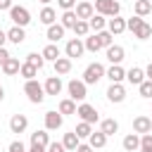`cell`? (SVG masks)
<instances>
[{"label":"cell","instance_id":"cell-1","mask_svg":"<svg viewBox=\"0 0 152 152\" xmlns=\"http://www.w3.org/2000/svg\"><path fill=\"white\" fill-rule=\"evenodd\" d=\"M24 93H26V97H28L33 104H40V102L45 100V90H43V86H40L36 78L24 83Z\"/></svg>","mask_w":152,"mask_h":152},{"label":"cell","instance_id":"cell-2","mask_svg":"<svg viewBox=\"0 0 152 152\" xmlns=\"http://www.w3.org/2000/svg\"><path fill=\"white\" fill-rule=\"evenodd\" d=\"M95 12L97 14H102V17H119V12H121V5L116 2V0H95Z\"/></svg>","mask_w":152,"mask_h":152},{"label":"cell","instance_id":"cell-3","mask_svg":"<svg viewBox=\"0 0 152 152\" xmlns=\"http://www.w3.org/2000/svg\"><path fill=\"white\" fill-rule=\"evenodd\" d=\"M102 76H104V66H102L100 62H93V64H88L86 71H83V83H86V86H93V83H97Z\"/></svg>","mask_w":152,"mask_h":152},{"label":"cell","instance_id":"cell-4","mask_svg":"<svg viewBox=\"0 0 152 152\" xmlns=\"http://www.w3.org/2000/svg\"><path fill=\"white\" fill-rule=\"evenodd\" d=\"M10 19L14 21V26H21V28L31 24L28 10H26V7H19V5H12V7H10Z\"/></svg>","mask_w":152,"mask_h":152},{"label":"cell","instance_id":"cell-5","mask_svg":"<svg viewBox=\"0 0 152 152\" xmlns=\"http://www.w3.org/2000/svg\"><path fill=\"white\" fill-rule=\"evenodd\" d=\"M76 114L81 116V121H86V124H95L97 119H100V114H97V109L93 107V104H88V102H83V104H78L76 107Z\"/></svg>","mask_w":152,"mask_h":152},{"label":"cell","instance_id":"cell-6","mask_svg":"<svg viewBox=\"0 0 152 152\" xmlns=\"http://www.w3.org/2000/svg\"><path fill=\"white\" fill-rule=\"evenodd\" d=\"M66 88H69V100H74V102H76V100L81 102V100L88 97V90H86V83H83V81H76V78H74V81H69Z\"/></svg>","mask_w":152,"mask_h":152},{"label":"cell","instance_id":"cell-7","mask_svg":"<svg viewBox=\"0 0 152 152\" xmlns=\"http://www.w3.org/2000/svg\"><path fill=\"white\" fill-rule=\"evenodd\" d=\"M64 52H66V57H69V59H78V57L86 52V48H83V40H81V38H71V40L66 43Z\"/></svg>","mask_w":152,"mask_h":152},{"label":"cell","instance_id":"cell-8","mask_svg":"<svg viewBox=\"0 0 152 152\" xmlns=\"http://www.w3.org/2000/svg\"><path fill=\"white\" fill-rule=\"evenodd\" d=\"M107 100H109V102H124V100H126V88H124L121 83H112V86L107 88Z\"/></svg>","mask_w":152,"mask_h":152},{"label":"cell","instance_id":"cell-9","mask_svg":"<svg viewBox=\"0 0 152 152\" xmlns=\"http://www.w3.org/2000/svg\"><path fill=\"white\" fill-rule=\"evenodd\" d=\"M64 124V116L59 112H45V131H57L62 128Z\"/></svg>","mask_w":152,"mask_h":152},{"label":"cell","instance_id":"cell-10","mask_svg":"<svg viewBox=\"0 0 152 152\" xmlns=\"http://www.w3.org/2000/svg\"><path fill=\"white\" fill-rule=\"evenodd\" d=\"M26 128H28L26 114H14V116L10 119V131H12V133H24Z\"/></svg>","mask_w":152,"mask_h":152},{"label":"cell","instance_id":"cell-11","mask_svg":"<svg viewBox=\"0 0 152 152\" xmlns=\"http://www.w3.org/2000/svg\"><path fill=\"white\" fill-rule=\"evenodd\" d=\"M74 12H76V17H78L81 21H88V19H90V17L95 14V7H93L90 2H76Z\"/></svg>","mask_w":152,"mask_h":152},{"label":"cell","instance_id":"cell-12","mask_svg":"<svg viewBox=\"0 0 152 152\" xmlns=\"http://www.w3.org/2000/svg\"><path fill=\"white\" fill-rule=\"evenodd\" d=\"M43 90H45V95H59L62 93V78L59 76H48Z\"/></svg>","mask_w":152,"mask_h":152},{"label":"cell","instance_id":"cell-13","mask_svg":"<svg viewBox=\"0 0 152 152\" xmlns=\"http://www.w3.org/2000/svg\"><path fill=\"white\" fill-rule=\"evenodd\" d=\"M133 131L140 133V135L150 133V131H152V119H150V116H135V119H133Z\"/></svg>","mask_w":152,"mask_h":152},{"label":"cell","instance_id":"cell-14","mask_svg":"<svg viewBox=\"0 0 152 152\" xmlns=\"http://www.w3.org/2000/svg\"><path fill=\"white\" fill-rule=\"evenodd\" d=\"M124 57H126V50H124L121 45H109V48H107V59H109L112 64H121Z\"/></svg>","mask_w":152,"mask_h":152},{"label":"cell","instance_id":"cell-15","mask_svg":"<svg viewBox=\"0 0 152 152\" xmlns=\"http://www.w3.org/2000/svg\"><path fill=\"white\" fill-rule=\"evenodd\" d=\"M104 76H107L112 83H121V81L126 78V71H124V66H121V64H112V66L104 71Z\"/></svg>","mask_w":152,"mask_h":152},{"label":"cell","instance_id":"cell-16","mask_svg":"<svg viewBox=\"0 0 152 152\" xmlns=\"http://www.w3.org/2000/svg\"><path fill=\"white\" fill-rule=\"evenodd\" d=\"M107 31H109L112 36L124 33V31H126V19H121V17H112V19L107 21Z\"/></svg>","mask_w":152,"mask_h":152},{"label":"cell","instance_id":"cell-17","mask_svg":"<svg viewBox=\"0 0 152 152\" xmlns=\"http://www.w3.org/2000/svg\"><path fill=\"white\" fill-rule=\"evenodd\" d=\"M126 78H128V83L140 86V83L145 81V69H140V66H131V69L126 71Z\"/></svg>","mask_w":152,"mask_h":152},{"label":"cell","instance_id":"cell-18","mask_svg":"<svg viewBox=\"0 0 152 152\" xmlns=\"http://www.w3.org/2000/svg\"><path fill=\"white\" fill-rule=\"evenodd\" d=\"M62 145H64V150H66V152H76V147L81 145V138H78L74 131H71V133H64Z\"/></svg>","mask_w":152,"mask_h":152},{"label":"cell","instance_id":"cell-19","mask_svg":"<svg viewBox=\"0 0 152 152\" xmlns=\"http://www.w3.org/2000/svg\"><path fill=\"white\" fill-rule=\"evenodd\" d=\"M7 40H10V43H14V45H21V43L26 40L24 28H21V26H12V28L7 31Z\"/></svg>","mask_w":152,"mask_h":152},{"label":"cell","instance_id":"cell-20","mask_svg":"<svg viewBox=\"0 0 152 152\" xmlns=\"http://www.w3.org/2000/svg\"><path fill=\"white\" fill-rule=\"evenodd\" d=\"M31 145H36V147H45V150H48V145H50V135H48V131H36V133H31Z\"/></svg>","mask_w":152,"mask_h":152},{"label":"cell","instance_id":"cell-21","mask_svg":"<svg viewBox=\"0 0 152 152\" xmlns=\"http://www.w3.org/2000/svg\"><path fill=\"white\" fill-rule=\"evenodd\" d=\"M88 145H90L93 150H100V147H104V145H107V135H104V133H100V131H93V133L88 135Z\"/></svg>","mask_w":152,"mask_h":152},{"label":"cell","instance_id":"cell-22","mask_svg":"<svg viewBox=\"0 0 152 152\" xmlns=\"http://www.w3.org/2000/svg\"><path fill=\"white\" fill-rule=\"evenodd\" d=\"M121 145H124L126 152H135V150H140V135H138V133H128Z\"/></svg>","mask_w":152,"mask_h":152},{"label":"cell","instance_id":"cell-23","mask_svg":"<svg viewBox=\"0 0 152 152\" xmlns=\"http://www.w3.org/2000/svg\"><path fill=\"white\" fill-rule=\"evenodd\" d=\"M64 31H66V28H64L62 24H52V26H48V33H45V36H48L50 43H57L59 38H64Z\"/></svg>","mask_w":152,"mask_h":152},{"label":"cell","instance_id":"cell-24","mask_svg":"<svg viewBox=\"0 0 152 152\" xmlns=\"http://www.w3.org/2000/svg\"><path fill=\"white\" fill-rule=\"evenodd\" d=\"M71 71V59L69 57H57L55 59V76H62V74H69Z\"/></svg>","mask_w":152,"mask_h":152},{"label":"cell","instance_id":"cell-25","mask_svg":"<svg viewBox=\"0 0 152 152\" xmlns=\"http://www.w3.org/2000/svg\"><path fill=\"white\" fill-rule=\"evenodd\" d=\"M119 131V121L116 119H102V124H100V133H104L107 138L109 135H114Z\"/></svg>","mask_w":152,"mask_h":152},{"label":"cell","instance_id":"cell-26","mask_svg":"<svg viewBox=\"0 0 152 152\" xmlns=\"http://www.w3.org/2000/svg\"><path fill=\"white\" fill-rule=\"evenodd\" d=\"M38 19H40V21H43L45 26H52V24H55V19H57V12H55L52 7H48V5H45V7L40 10V14H38Z\"/></svg>","mask_w":152,"mask_h":152},{"label":"cell","instance_id":"cell-27","mask_svg":"<svg viewBox=\"0 0 152 152\" xmlns=\"http://www.w3.org/2000/svg\"><path fill=\"white\" fill-rule=\"evenodd\" d=\"M88 26H90V31L100 33V31H104V26H107V19H104L102 14H93V17L88 19Z\"/></svg>","mask_w":152,"mask_h":152},{"label":"cell","instance_id":"cell-28","mask_svg":"<svg viewBox=\"0 0 152 152\" xmlns=\"http://www.w3.org/2000/svg\"><path fill=\"white\" fill-rule=\"evenodd\" d=\"M43 59H50V62H55L57 57H59V48H57V43H48L45 48H43Z\"/></svg>","mask_w":152,"mask_h":152},{"label":"cell","instance_id":"cell-29","mask_svg":"<svg viewBox=\"0 0 152 152\" xmlns=\"http://www.w3.org/2000/svg\"><path fill=\"white\" fill-rule=\"evenodd\" d=\"M19 59L17 57H10L5 64H2V71H5V76H14V74H19Z\"/></svg>","mask_w":152,"mask_h":152},{"label":"cell","instance_id":"cell-30","mask_svg":"<svg viewBox=\"0 0 152 152\" xmlns=\"http://www.w3.org/2000/svg\"><path fill=\"white\" fill-rule=\"evenodd\" d=\"M133 10H135V14H138V17H145V14H150V12H152V2H150V0H135Z\"/></svg>","mask_w":152,"mask_h":152},{"label":"cell","instance_id":"cell-31","mask_svg":"<svg viewBox=\"0 0 152 152\" xmlns=\"http://www.w3.org/2000/svg\"><path fill=\"white\" fill-rule=\"evenodd\" d=\"M133 36H135V38H140V40H147V38L152 36V26H150L147 21H142V24L133 31Z\"/></svg>","mask_w":152,"mask_h":152},{"label":"cell","instance_id":"cell-32","mask_svg":"<svg viewBox=\"0 0 152 152\" xmlns=\"http://www.w3.org/2000/svg\"><path fill=\"white\" fill-rule=\"evenodd\" d=\"M19 74L26 78V81H33L36 78V74H38V69L33 66V64H28V62H24L21 66H19Z\"/></svg>","mask_w":152,"mask_h":152},{"label":"cell","instance_id":"cell-33","mask_svg":"<svg viewBox=\"0 0 152 152\" xmlns=\"http://www.w3.org/2000/svg\"><path fill=\"white\" fill-rule=\"evenodd\" d=\"M76 21H78V17H76V12H74V10H69V12H64V14H62V26H64V28H74V26H76Z\"/></svg>","mask_w":152,"mask_h":152},{"label":"cell","instance_id":"cell-34","mask_svg":"<svg viewBox=\"0 0 152 152\" xmlns=\"http://www.w3.org/2000/svg\"><path fill=\"white\" fill-rule=\"evenodd\" d=\"M83 48H86V50H90V52H97V50H102V45H100V38H97V33L88 36V38H86V43H83Z\"/></svg>","mask_w":152,"mask_h":152},{"label":"cell","instance_id":"cell-35","mask_svg":"<svg viewBox=\"0 0 152 152\" xmlns=\"http://www.w3.org/2000/svg\"><path fill=\"white\" fill-rule=\"evenodd\" d=\"M26 62H28V64H33L36 69H43V64H45V59H43V55H40V52H28V55H26Z\"/></svg>","mask_w":152,"mask_h":152},{"label":"cell","instance_id":"cell-36","mask_svg":"<svg viewBox=\"0 0 152 152\" xmlns=\"http://www.w3.org/2000/svg\"><path fill=\"white\" fill-rule=\"evenodd\" d=\"M59 114H76V102L74 100H62L59 102Z\"/></svg>","mask_w":152,"mask_h":152},{"label":"cell","instance_id":"cell-37","mask_svg":"<svg viewBox=\"0 0 152 152\" xmlns=\"http://www.w3.org/2000/svg\"><path fill=\"white\" fill-rule=\"evenodd\" d=\"M74 133H76L78 138H88V135L93 133V126H90V124H86V121H81V124L74 128Z\"/></svg>","mask_w":152,"mask_h":152},{"label":"cell","instance_id":"cell-38","mask_svg":"<svg viewBox=\"0 0 152 152\" xmlns=\"http://www.w3.org/2000/svg\"><path fill=\"white\" fill-rule=\"evenodd\" d=\"M88 31H90V26H88V21H76V26H74V33L78 36V38H86L88 36Z\"/></svg>","mask_w":152,"mask_h":152},{"label":"cell","instance_id":"cell-39","mask_svg":"<svg viewBox=\"0 0 152 152\" xmlns=\"http://www.w3.org/2000/svg\"><path fill=\"white\" fill-rule=\"evenodd\" d=\"M140 152H152V133L140 135Z\"/></svg>","mask_w":152,"mask_h":152},{"label":"cell","instance_id":"cell-40","mask_svg":"<svg viewBox=\"0 0 152 152\" xmlns=\"http://www.w3.org/2000/svg\"><path fill=\"white\" fill-rule=\"evenodd\" d=\"M138 90H140V95H142V97H152V81H150V78H145V81L138 86Z\"/></svg>","mask_w":152,"mask_h":152},{"label":"cell","instance_id":"cell-41","mask_svg":"<svg viewBox=\"0 0 152 152\" xmlns=\"http://www.w3.org/2000/svg\"><path fill=\"white\" fill-rule=\"evenodd\" d=\"M140 24H142V17H138V14L131 17V19H126V28H128V31H135Z\"/></svg>","mask_w":152,"mask_h":152},{"label":"cell","instance_id":"cell-42","mask_svg":"<svg viewBox=\"0 0 152 152\" xmlns=\"http://www.w3.org/2000/svg\"><path fill=\"white\" fill-rule=\"evenodd\" d=\"M97 38H100V45H102V48H109V45H112V33H109V31H100Z\"/></svg>","mask_w":152,"mask_h":152},{"label":"cell","instance_id":"cell-43","mask_svg":"<svg viewBox=\"0 0 152 152\" xmlns=\"http://www.w3.org/2000/svg\"><path fill=\"white\" fill-rule=\"evenodd\" d=\"M57 5H59L64 12H69V10H74V7H76V0H57Z\"/></svg>","mask_w":152,"mask_h":152},{"label":"cell","instance_id":"cell-44","mask_svg":"<svg viewBox=\"0 0 152 152\" xmlns=\"http://www.w3.org/2000/svg\"><path fill=\"white\" fill-rule=\"evenodd\" d=\"M10 152H26V147H24V142L21 140H14V142H10V147H7Z\"/></svg>","mask_w":152,"mask_h":152},{"label":"cell","instance_id":"cell-45","mask_svg":"<svg viewBox=\"0 0 152 152\" xmlns=\"http://www.w3.org/2000/svg\"><path fill=\"white\" fill-rule=\"evenodd\" d=\"M45 152H66V150H64V145H62V142H50Z\"/></svg>","mask_w":152,"mask_h":152},{"label":"cell","instance_id":"cell-46","mask_svg":"<svg viewBox=\"0 0 152 152\" xmlns=\"http://www.w3.org/2000/svg\"><path fill=\"white\" fill-rule=\"evenodd\" d=\"M10 57H12V55H10V52H7L5 48H0V66H2V64H5V62H7Z\"/></svg>","mask_w":152,"mask_h":152},{"label":"cell","instance_id":"cell-47","mask_svg":"<svg viewBox=\"0 0 152 152\" xmlns=\"http://www.w3.org/2000/svg\"><path fill=\"white\" fill-rule=\"evenodd\" d=\"M12 7V0H0V10H10Z\"/></svg>","mask_w":152,"mask_h":152},{"label":"cell","instance_id":"cell-48","mask_svg":"<svg viewBox=\"0 0 152 152\" xmlns=\"http://www.w3.org/2000/svg\"><path fill=\"white\" fill-rule=\"evenodd\" d=\"M76 152H93V147H90V145H78Z\"/></svg>","mask_w":152,"mask_h":152},{"label":"cell","instance_id":"cell-49","mask_svg":"<svg viewBox=\"0 0 152 152\" xmlns=\"http://www.w3.org/2000/svg\"><path fill=\"white\" fill-rule=\"evenodd\" d=\"M5 43H7V33L0 28V48H5Z\"/></svg>","mask_w":152,"mask_h":152},{"label":"cell","instance_id":"cell-50","mask_svg":"<svg viewBox=\"0 0 152 152\" xmlns=\"http://www.w3.org/2000/svg\"><path fill=\"white\" fill-rule=\"evenodd\" d=\"M145 76H147V78H150V81H152V62H150V64H147V69H145Z\"/></svg>","mask_w":152,"mask_h":152},{"label":"cell","instance_id":"cell-51","mask_svg":"<svg viewBox=\"0 0 152 152\" xmlns=\"http://www.w3.org/2000/svg\"><path fill=\"white\" fill-rule=\"evenodd\" d=\"M28 152H45V147H36V145H31V150Z\"/></svg>","mask_w":152,"mask_h":152},{"label":"cell","instance_id":"cell-52","mask_svg":"<svg viewBox=\"0 0 152 152\" xmlns=\"http://www.w3.org/2000/svg\"><path fill=\"white\" fill-rule=\"evenodd\" d=\"M2 97H5V90H2V86H0V102H2Z\"/></svg>","mask_w":152,"mask_h":152},{"label":"cell","instance_id":"cell-53","mask_svg":"<svg viewBox=\"0 0 152 152\" xmlns=\"http://www.w3.org/2000/svg\"><path fill=\"white\" fill-rule=\"evenodd\" d=\"M40 2H43V5H48V2H50V0H40Z\"/></svg>","mask_w":152,"mask_h":152},{"label":"cell","instance_id":"cell-54","mask_svg":"<svg viewBox=\"0 0 152 152\" xmlns=\"http://www.w3.org/2000/svg\"><path fill=\"white\" fill-rule=\"evenodd\" d=\"M116 2H119V0H116Z\"/></svg>","mask_w":152,"mask_h":152}]
</instances>
